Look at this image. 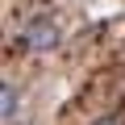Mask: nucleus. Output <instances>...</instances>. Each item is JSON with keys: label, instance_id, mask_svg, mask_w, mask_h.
Masks as SVG:
<instances>
[{"label": "nucleus", "instance_id": "nucleus-2", "mask_svg": "<svg viewBox=\"0 0 125 125\" xmlns=\"http://www.w3.org/2000/svg\"><path fill=\"white\" fill-rule=\"evenodd\" d=\"M0 117H4V125H13V121L21 117V92H17L13 79L0 83Z\"/></svg>", "mask_w": 125, "mask_h": 125}, {"label": "nucleus", "instance_id": "nucleus-3", "mask_svg": "<svg viewBox=\"0 0 125 125\" xmlns=\"http://www.w3.org/2000/svg\"><path fill=\"white\" fill-rule=\"evenodd\" d=\"M92 125H125V117H117V113H104V117H96Z\"/></svg>", "mask_w": 125, "mask_h": 125}, {"label": "nucleus", "instance_id": "nucleus-1", "mask_svg": "<svg viewBox=\"0 0 125 125\" xmlns=\"http://www.w3.org/2000/svg\"><path fill=\"white\" fill-rule=\"evenodd\" d=\"M58 42H62V29L50 13H33L21 29V50H29V54H54Z\"/></svg>", "mask_w": 125, "mask_h": 125}]
</instances>
